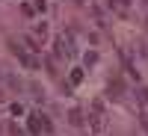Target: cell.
<instances>
[{
    "mask_svg": "<svg viewBox=\"0 0 148 136\" xmlns=\"http://www.w3.org/2000/svg\"><path fill=\"white\" fill-rule=\"evenodd\" d=\"M12 53H15V56L21 59V62L27 65V68H39V62H36V56H30V53H27V51H24V47L18 44V42H12Z\"/></svg>",
    "mask_w": 148,
    "mask_h": 136,
    "instance_id": "1",
    "label": "cell"
},
{
    "mask_svg": "<svg viewBox=\"0 0 148 136\" xmlns=\"http://www.w3.org/2000/svg\"><path fill=\"white\" fill-rule=\"evenodd\" d=\"M39 130H51V124L42 115H30V133H39Z\"/></svg>",
    "mask_w": 148,
    "mask_h": 136,
    "instance_id": "2",
    "label": "cell"
},
{
    "mask_svg": "<svg viewBox=\"0 0 148 136\" xmlns=\"http://www.w3.org/2000/svg\"><path fill=\"white\" fill-rule=\"evenodd\" d=\"M110 3H113V6H116V9H121V12H125V9H127V6H130V0H110Z\"/></svg>",
    "mask_w": 148,
    "mask_h": 136,
    "instance_id": "3",
    "label": "cell"
},
{
    "mask_svg": "<svg viewBox=\"0 0 148 136\" xmlns=\"http://www.w3.org/2000/svg\"><path fill=\"white\" fill-rule=\"evenodd\" d=\"M83 80V71H71V83H80Z\"/></svg>",
    "mask_w": 148,
    "mask_h": 136,
    "instance_id": "4",
    "label": "cell"
}]
</instances>
